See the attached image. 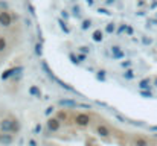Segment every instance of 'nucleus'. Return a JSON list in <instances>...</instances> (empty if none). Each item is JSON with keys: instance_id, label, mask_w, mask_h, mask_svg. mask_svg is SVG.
<instances>
[{"instance_id": "1", "label": "nucleus", "mask_w": 157, "mask_h": 146, "mask_svg": "<svg viewBox=\"0 0 157 146\" xmlns=\"http://www.w3.org/2000/svg\"><path fill=\"white\" fill-rule=\"evenodd\" d=\"M75 123L79 125V126H87L90 123V117L89 114H84V113H78L75 116Z\"/></svg>"}, {"instance_id": "2", "label": "nucleus", "mask_w": 157, "mask_h": 146, "mask_svg": "<svg viewBox=\"0 0 157 146\" xmlns=\"http://www.w3.org/2000/svg\"><path fill=\"white\" fill-rule=\"evenodd\" d=\"M12 126H14V119H5L0 123V129L3 133H12Z\"/></svg>"}, {"instance_id": "3", "label": "nucleus", "mask_w": 157, "mask_h": 146, "mask_svg": "<svg viewBox=\"0 0 157 146\" xmlns=\"http://www.w3.org/2000/svg\"><path fill=\"white\" fill-rule=\"evenodd\" d=\"M59 126H61V122H59L58 119H49V120H48V128H49L51 131H58Z\"/></svg>"}, {"instance_id": "4", "label": "nucleus", "mask_w": 157, "mask_h": 146, "mask_svg": "<svg viewBox=\"0 0 157 146\" xmlns=\"http://www.w3.org/2000/svg\"><path fill=\"white\" fill-rule=\"evenodd\" d=\"M96 133H98L99 136H102V137H108V136H110V129H108L105 125H98V126H96Z\"/></svg>"}, {"instance_id": "5", "label": "nucleus", "mask_w": 157, "mask_h": 146, "mask_svg": "<svg viewBox=\"0 0 157 146\" xmlns=\"http://www.w3.org/2000/svg\"><path fill=\"white\" fill-rule=\"evenodd\" d=\"M0 142L3 145H11L12 143V136L11 134H2L0 136Z\"/></svg>"}, {"instance_id": "6", "label": "nucleus", "mask_w": 157, "mask_h": 146, "mask_svg": "<svg viewBox=\"0 0 157 146\" xmlns=\"http://www.w3.org/2000/svg\"><path fill=\"white\" fill-rule=\"evenodd\" d=\"M0 23H3L5 26H9V24H11V18H9V15H8L6 12H2V15H0Z\"/></svg>"}, {"instance_id": "7", "label": "nucleus", "mask_w": 157, "mask_h": 146, "mask_svg": "<svg viewBox=\"0 0 157 146\" xmlns=\"http://www.w3.org/2000/svg\"><path fill=\"white\" fill-rule=\"evenodd\" d=\"M29 93H31V95H34V96H37V97L41 96V92H40V88H38V87H31V88H29Z\"/></svg>"}, {"instance_id": "8", "label": "nucleus", "mask_w": 157, "mask_h": 146, "mask_svg": "<svg viewBox=\"0 0 157 146\" xmlns=\"http://www.w3.org/2000/svg\"><path fill=\"white\" fill-rule=\"evenodd\" d=\"M134 143H136V146H148V142L145 139H142V137H137L134 140Z\"/></svg>"}, {"instance_id": "9", "label": "nucleus", "mask_w": 157, "mask_h": 146, "mask_svg": "<svg viewBox=\"0 0 157 146\" xmlns=\"http://www.w3.org/2000/svg\"><path fill=\"white\" fill-rule=\"evenodd\" d=\"M5 46H6V43H5V40L3 38H0V52L5 49Z\"/></svg>"}, {"instance_id": "10", "label": "nucleus", "mask_w": 157, "mask_h": 146, "mask_svg": "<svg viewBox=\"0 0 157 146\" xmlns=\"http://www.w3.org/2000/svg\"><path fill=\"white\" fill-rule=\"evenodd\" d=\"M40 131H41V126L37 125V126H35V133H40Z\"/></svg>"}, {"instance_id": "11", "label": "nucleus", "mask_w": 157, "mask_h": 146, "mask_svg": "<svg viewBox=\"0 0 157 146\" xmlns=\"http://www.w3.org/2000/svg\"><path fill=\"white\" fill-rule=\"evenodd\" d=\"M125 76H127V78H130V79L133 78V75H131V72H127V75H125Z\"/></svg>"}]
</instances>
